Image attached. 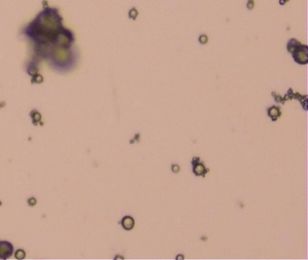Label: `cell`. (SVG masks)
<instances>
[{
    "instance_id": "7c38bea8",
    "label": "cell",
    "mask_w": 308,
    "mask_h": 260,
    "mask_svg": "<svg viewBox=\"0 0 308 260\" xmlns=\"http://www.w3.org/2000/svg\"><path fill=\"white\" fill-rule=\"evenodd\" d=\"M138 12L136 8H132V9H130L129 12H128V16H129L131 19H133V20H136L137 17H138Z\"/></svg>"
},
{
    "instance_id": "5bb4252c",
    "label": "cell",
    "mask_w": 308,
    "mask_h": 260,
    "mask_svg": "<svg viewBox=\"0 0 308 260\" xmlns=\"http://www.w3.org/2000/svg\"><path fill=\"white\" fill-rule=\"evenodd\" d=\"M199 42H200V43H202V44L207 43V42H208V36L206 34H202L199 37Z\"/></svg>"
},
{
    "instance_id": "30bf717a",
    "label": "cell",
    "mask_w": 308,
    "mask_h": 260,
    "mask_svg": "<svg viewBox=\"0 0 308 260\" xmlns=\"http://www.w3.org/2000/svg\"><path fill=\"white\" fill-rule=\"evenodd\" d=\"M15 257L16 259H24L25 258V252L24 251L23 249H17L15 251Z\"/></svg>"
},
{
    "instance_id": "52a82bcc",
    "label": "cell",
    "mask_w": 308,
    "mask_h": 260,
    "mask_svg": "<svg viewBox=\"0 0 308 260\" xmlns=\"http://www.w3.org/2000/svg\"><path fill=\"white\" fill-rule=\"evenodd\" d=\"M267 114H268V116H269L273 120H276V118L280 116V110H279V108H278L277 107L273 106V107H270V108H268V110H267Z\"/></svg>"
},
{
    "instance_id": "9c48e42d",
    "label": "cell",
    "mask_w": 308,
    "mask_h": 260,
    "mask_svg": "<svg viewBox=\"0 0 308 260\" xmlns=\"http://www.w3.org/2000/svg\"><path fill=\"white\" fill-rule=\"evenodd\" d=\"M31 117H32L33 122L34 125H36L38 122H40V120H41V118H42L41 114H40L39 112H37L36 110H33V111L31 112Z\"/></svg>"
},
{
    "instance_id": "7a4b0ae2",
    "label": "cell",
    "mask_w": 308,
    "mask_h": 260,
    "mask_svg": "<svg viewBox=\"0 0 308 260\" xmlns=\"http://www.w3.org/2000/svg\"><path fill=\"white\" fill-rule=\"evenodd\" d=\"M53 41L62 48H68L71 46L73 42V34L66 29H60L55 34Z\"/></svg>"
},
{
    "instance_id": "6da1fadb",
    "label": "cell",
    "mask_w": 308,
    "mask_h": 260,
    "mask_svg": "<svg viewBox=\"0 0 308 260\" xmlns=\"http://www.w3.org/2000/svg\"><path fill=\"white\" fill-rule=\"evenodd\" d=\"M53 9H46L36 18V21L33 23L31 26L33 28L30 29V32L37 34L38 37H51L53 38L55 34L60 30L61 26V18L58 14H54Z\"/></svg>"
},
{
    "instance_id": "ba28073f",
    "label": "cell",
    "mask_w": 308,
    "mask_h": 260,
    "mask_svg": "<svg viewBox=\"0 0 308 260\" xmlns=\"http://www.w3.org/2000/svg\"><path fill=\"white\" fill-rule=\"evenodd\" d=\"M300 44H301V42H299V41H297V39H291V40L288 42V43H287V50L292 53V52L295 51V49H296L297 46H299Z\"/></svg>"
},
{
    "instance_id": "8fae6325",
    "label": "cell",
    "mask_w": 308,
    "mask_h": 260,
    "mask_svg": "<svg viewBox=\"0 0 308 260\" xmlns=\"http://www.w3.org/2000/svg\"><path fill=\"white\" fill-rule=\"evenodd\" d=\"M43 82V78L42 75L40 74H36L34 76H33L32 83H42Z\"/></svg>"
},
{
    "instance_id": "4fadbf2b",
    "label": "cell",
    "mask_w": 308,
    "mask_h": 260,
    "mask_svg": "<svg viewBox=\"0 0 308 260\" xmlns=\"http://www.w3.org/2000/svg\"><path fill=\"white\" fill-rule=\"evenodd\" d=\"M28 74L30 76H34L36 74H38V69L34 66V65H31L28 69Z\"/></svg>"
},
{
    "instance_id": "3957f363",
    "label": "cell",
    "mask_w": 308,
    "mask_h": 260,
    "mask_svg": "<svg viewBox=\"0 0 308 260\" xmlns=\"http://www.w3.org/2000/svg\"><path fill=\"white\" fill-rule=\"evenodd\" d=\"M292 55L296 63L305 65L308 63V47L306 45L300 44L292 52Z\"/></svg>"
},
{
    "instance_id": "5b68a950",
    "label": "cell",
    "mask_w": 308,
    "mask_h": 260,
    "mask_svg": "<svg viewBox=\"0 0 308 260\" xmlns=\"http://www.w3.org/2000/svg\"><path fill=\"white\" fill-rule=\"evenodd\" d=\"M121 224H122V227L126 229V230H130V229H132L134 228L135 221H134V219H133L132 217L126 216V217H124V218H122Z\"/></svg>"
},
{
    "instance_id": "277c9868",
    "label": "cell",
    "mask_w": 308,
    "mask_h": 260,
    "mask_svg": "<svg viewBox=\"0 0 308 260\" xmlns=\"http://www.w3.org/2000/svg\"><path fill=\"white\" fill-rule=\"evenodd\" d=\"M13 246L7 241H0V258L7 259L12 256L13 253Z\"/></svg>"
},
{
    "instance_id": "e0dca14e",
    "label": "cell",
    "mask_w": 308,
    "mask_h": 260,
    "mask_svg": "<svg viewBox=\"0 0 308 260\" xmlns=\"http://www.w3.org/2000/svg\"><path fill=\"white\" fill-rule=\"evenodd\" d=\"M179 170H180V167H179V165H174L172 166V171H173L174 173H178Z\"/></svg>"
},
{
    "instance_id": "9a60e30c",
    "label": "cell",
    "mask_w": 308,
    "mask_h": 260,
    "mask_svg": "<svg viewBox=\"0 0 308 260\" xmlns=\"http://www.w3.org/2000/svg\"><path fill=\"white\" fill-rule=\"evenodd\" d=\"M28 204H29V206H34L36 203H37V201H36V199L35 198H30V199H28Z\"/></svg>"
},
{
    "instance_id": "2e32d148",
    "label": "cell",
    "mask_w": 308,
    "mask_h": 260,
    "mask_svg": "<svg viewBox=\"0 0 308 260\" xmlns=\"http://www.w3.org/2000/svg\"><path fill=\"white\" fill-rule=\"evenodd\" d=\"M247 7H248V9H249V10L253 9V8H254V1H253V0H249L248 3H247Z\"/></svg>"
},
{
    "instance_id": "8992f818",
    "label": "cell",
    "mask_w": 308,
    "mask_h": 260,
    "mask_svg": "<svg viewBox=\"0 0 308 260\" xmlns=\"http://www.w3.org/2000/svg\"><path fill=\"white\" fill-rule=\"evenodd\" d=\"M206 169L202 164L193 162V173L195 174V175H204Z\"/></svg>"
},
{
    "instance_id": "ac0fdd59",
    "label": "cell",
    "mask_w": 308,
    "mask_h": 260,
    "mask_svg": "<svg viewBox=\"0 0 308 260\" xmlns=\"http://www.w3.org/2000/svg\"><path fill=\"white\" fill-rule=\"evenodd\" d=\"M287 1H289V0H279V4L283 6V5H285L287 3Z\"/></svg>"
}]
</instances>
